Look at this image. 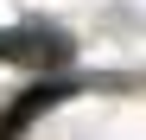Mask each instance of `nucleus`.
<instances>
[{
    "label": "nucleus",
    "mask_w": 146,
    "mask_h": 140,
    "mask_svg": "<svg viewBox=\"0 0 146 140\" xmlns=\"http://www.w3.org/2000/svg\"><path fill=\"white\" fill-rule=\"evenodd\" d=\"M64 96H70V83H38V89H26V96L0 115V140H19V134H26L38 115H44V108H57Z\"/></svg>",
    "instance_id": "obj_1"
},
{
    "label": "nucleus",
    "mask_w": 146,
    "mask_h": 140,
    "mask_svg": "<svg viewBox=\"0 0 146 140\" xmlns=\"http://www.w3.org/2000/svg\"><path fill=\"white\" fill-rule=\"evenodd\" d=\"M0 57H64V38H44V32H0Z\"/></svg>",
    "instance_id": "obj_2"
}]
</instances>
